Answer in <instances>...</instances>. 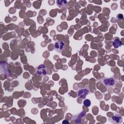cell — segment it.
<instances>
[{
    "label": "cell",
    "instance_id": "1",
    "mask_svg": "<svg viewBox=\"0 0 124 124\" xmlns=\"http://www.w3.org/2000/svg\"><path fill=\"white\" fill-rule=\"evenodd\" d=\"M115 80L113 77L105 78L102 80V83L107 88L112 87L115 84Z\"/></svg>",
    "mask_w": 124,
    "mask_h": 124
},
{
    "label": "cell",
    "instance_id": "2",
    "mask_svg": "<svg viewBox=\"0 0 124 124\" xmlns=\"http://www.w3.org/2000/svg\"><path fill=\"white\" fill-rule=\"evenodd\" d=\"M109 121L112 124H120L123 122V117L121 114L116 113L109 119Z\"/></svg>",
    "mask_w": 124,
    "mask_h": 124
},
{
    "label": "cell",
    "instance_id": "3",
    "mask_svg": "<svg viewBox=\"0 0 124 124\" xmlns=\"http://www.w3.org/2000/svg\"><path fill=\"white\" fill-rule=\"evenodd\" d=\"M89 90L88 88L84 87L79 89L77 92L78 96L82 99L85 98L87 95L89 93Z\"/></svg>",
    "mask_w": 124,
    "mask_h": 124
},
{
    "label": "cell",
    "instance_id": "4",
    "mask_svg": "<svg viewBox=\"0 0 124 124\" xmlns=\"http://www.w3.org/2000/svg\"><path fill=\"white\" fill-rule=\"evenodd\" d=\"M36 72L37 75L41 76H44L46 75V69L44 64L39 65L36 69Z\"/></svg>",
    "mask_w": 124,
    "mask_h": 124
},
{
    "label": "cell",
    "instance_id": "5",
    "mask_svg": "<svg viewBox=\"0 0 124 124\" xmlns=\"http://www.w3.org/2000/svg\"><path fill=\"white\" fill-rule=\"evenodd\" d=\"M64 48V44L62 41H58L55 43L54 49L58 53H61Z\"/></svg>",
    "mask_w": 124,
    "mask_h": 124
},
{
    "label": "cell",
    "instance_id": "6",
    "mask_svg": "<svg viewBox=\"0 0 124 124\" xmlns=\"http://www.w3.org/2000/svg\"><path fill=\"white\" fill-rule=\"evenodd\" d=\"M113 45L115 48H118V47L122 46V43L121 42V41L119 40V39L118 37H117L114 39Z\"/></svg>",
    "mask_w": 124,
    "mask_h": 124
},
{
    "label": "cell",
    "instance_id": "7",
    "mask_svg": "<svg viewBox=\"0 0 124 124\" xmlns=\"http://www.w3.org/2000/svg\"><path fill=\"white\" fill-rule=\"evenodd\" d=\"M56 4L57 5L60 7L61 8L62 7H63L65 6L67 4V1L66 0H57L56 1Z\"/></svg>",
    "mask_w": 124,
    "mask_h": 124
},
{
    "label": "cell",
    "instance_id": "8",
    "mask_svg": "<svg viewBox=\"0 0 124 124\" xmlns=\"http://www.w3.org/2000/svg\"><path fill=\"white\" fill-rule=\"evenodd\" d=\"M83 104L86 107H89L90 106V105L91 104V102L90 100H89L88 99H86L83 101Z\"/></svg>",
    "mask_w": 124,
    "mask_h": 124
},
{
    "label": "cell",
    "instance_id": "9",
    "mask_svg": "<svg viewBox=\"0 0 124 124\" xmlns=\"http://www.w3.org/2000/svg\"><path fill=\"white\" fill-rule=\"evenodd\" d=\"M65 123H66V124H69V123L68 121H66V120H64V121L62 122V124H65Z\"/></svg>",
    "mask_w": 124,
    "mask_h": 124
}]
</instances>
